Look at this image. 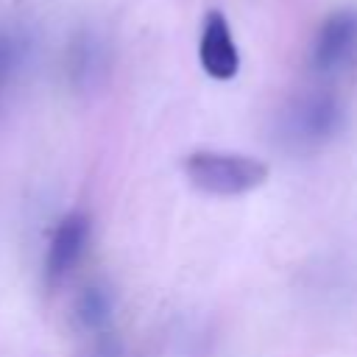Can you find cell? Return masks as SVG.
I'll return each mask as SVG.
<instances>
[{"label": "cell", "mask_w": 357, "mask_h": 357, "mask_svg": "<svg viewBox=\"0 0 357 357\" xmlns=\"http://www.w3.org/2000/svg\"><path fill=\"white\" fill-rule=\"evenodd\" d=\"M184 176L190 178L195 190L206 195L234 198V195H245L262 187L268 178V165L248 153L201 148V151L187 153Z\"/></svg>", "instance_id": "cell-1"}, {"label": "cell", "mask_w": 357, "mask_h": 357, "mask_svg": "<svg viewBox=\"0 0 357 357\" xmlns=\"http://www.w3.org/2000/svg\"><path fill=\"white\" fill-rule=\"evenodd\" d=\"M310 64L318 75H340L357 67V8H337L321 22Z\"/></svg>", "instance_id": "cell-2"}, {"label": "cell", "mask_w": 357, "mask_h": 357, "mask_svg": "<svg viewBox=\"0 0 357 357\" xmlns=\"http://www.w3.org/2000/svg\"><path fill=\"white\" fill-rule=\"evenodd\" d=\"M343 126V106L329 92H307L296 98L287 109L284 128L293 142L318 145L335 137Z\"/></svg>", "instance_id": "cell-3"}, {"label": "cell", "mask_w": 357, "mask_h": 357, "mask_svg": "<svg viewBox=\"0 0 357 357\" xmlns=\"http://www.w3.org/2000/svg\"><path fill=\"white\" fill-rule=\"evenodd\" d=\"M89 240V218L84 212H70L53 229L47 257H45V284L53 290L75 268Z\"/></svg>", "instance_id": "cell-4"}, {"label": "cell", "mask_w": 357, "mask_h": 357, "mask_svg": "<svg viewBox=\"0 0 357 357\" xmlns=\"http://www.w3.org/2000/svg\"><path fill=\"white\" fill-rule=\"evenodd\" d=\"M198 61L204 73L215 81H229L240 70V53L229 28V20L223 11H206L201 25V42H198Z\"/></svg>", "instance_id": "cell-5"}, {"label": "cell", "mask_w": 357, "mask_h": 357, "mask_svg": "<svg viewBox=\"0 0 357 357\" xmlns=\"http://www.w3.org/2000/svg\"><path fill=\"white\" fill-rule=\"evenodd\" d=\"M98 61H100V47H98V42H95L89 33L75 36V42H73V47H70V56H67L70 75H73L75 81H86L89 75H95Z\"/></svg>", "instance_id": "cell-6"}, {"label": "cell", "mask_w": 357, "mask_h": 357, "mask_svg": "<svg viewBox=\"0 0 357 357\" xmlns=\"http://www.w3.org/2000/svg\"><path fill=\"white\" fill-rule=\"evenodd\" d=\"M75 312H78V321H81L86 329L103 326V324L109 321V312H112L109 293H106L103 287H86V290L78 296Z\"/></svg>", "instance_id": "cell-7"}, {"label": "cell", "mask_w": 357, "mask_h": 357, "mask_svg": "<svg viewBox=\"0 0 357 357\" xmlns=\"http://www.w3.org/2000/svg\"><path fill=\"white\" fill-rule=\"evenodd\" d=\"M22 56H25V42L20 36H14V33H3L0 36V86L17 70Z\"/></svg>", "instance_id": "cell-8"}]
</instances>
